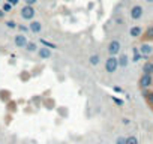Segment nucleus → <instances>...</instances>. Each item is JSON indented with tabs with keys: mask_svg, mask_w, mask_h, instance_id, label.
<instances>
[{
	"mask_svg": "<svg viewBox=\"0 0 153 144\" xmlns=\"http://www.w3.org/2000/svg\"><path fill=\"white\" fill-rule=\"evenodd\" d=\"M104 68H105V72L114 74V72L117 71V68H119V59L116 56H108L105 63H104Z\"/></svg>",
	"mask_w": 153,
	"mask_h": 144,
	"instance_id": "nucleus-1",
	"label": "nucleus"
},
{
	"mask_svg": "<svg viewBox=\"0 0 153 144\" xmlns=\"http://www.w3.org/2000/svg\"><path fill=\"white\" fill-rule=\"evenodd\" d=\"M120 51H122V42L119 39H113V41L108 42V45H107L108 56H116L117 57L120 54Z\"/></svg>",
	"mask_w": 153,
	"mask_h": 144,
	"instance_id": "nucleus-2",
	"label": "nucleus"
},
{
	"mask_svg": "<svg viewBox=\"0 0 153 144\" xmlns=\"http://www.w3.org/2000/svg\"><path fill=\"white\" fill-rule=\"evenodd\" d=\"M143 15H144V8L141 5H134V6L129 8V18L131 20L138 21V20L143 18Z\"/></svg>",
	"mask_w": 153,
	"mask_h": 144,
	"instance_id": "nucleus-3",
	"label": "nucleus"
},
{
	"mask_svg": "<svg viewBox=\"0 0 153 144\" xmlns=\"http://www.w3.org/2000/svg\"><path fill=\"white\" fill-rule=\"evenodd\" d=\"M20 14H21V18H23V20H29V21H32V20L35 18V15H36V11H35L33 6L26 5V6H23V9H21Z\"/></svg>",
	"mask_w": 153,
	"mask_h": 144,
	"instance_id": "nucleus-4",
	"label": "nucleus"
},
{
	"mask_svg": "<svg viewBox=\"0 0 153 144\" xmlns=\"http://www.w3.org/2000/svg\"><path fill=\"white\" fill-rule=\"evenodd\" d=\"M138 84H140V87H141L143 90H146V89H149V87L153 86V77H152L150 74H141Z\"/></svg>",
	"mask_w": 153,
	"mask_h": 144,
	"instance_id": "nucleus-5",
	"label": "nucleus"
},
{
	"mask_svg": "<svg viewBox=\"0 0 153 144\" xmlns=\"http://www.w3.org/2000/svg\"><path fill=\"white\" fill-rule=\"evenodd\" d=\"M14 42H15L17 48H26V47H27V44H29V41H27V36H26V35H23V33H20V35H15V38H14Z\"/></svg>",
	"mask_w": 153,
	"mask_h": 144,
	"instance_id": "nucleus-6",
	"label": "nucleus"
},
{
	"mask_svg": "<svg viewBox=\"0 0 153 144\" xmlns=\"http://www.w3.org/2000/svg\"><path fill=\"white\" fill-rule=\"evenodd\" d=\"M138 50H140V53H141L144 57H149V56L153 53V45H152L150 42H143Z\"/></svg>",
	"mask_w": 153,
	"mask_h": 144,
	"instance_id": "nucleus-7",
	"label": "nucleus"
},
{
	"mask_svg": "<svg viewBox=\"0 0 153 144\" xmlns=\"http://www.w3.org/2000/svg\"><path fill=\"white\" fill-rule=\"evenodd\" d=\"M38 56H39V59H42V60L51 59V48H48V47H39Z\"/></svg>",
	"mask_w": 153,
	"mask_h": 144,
	"instance_id": "nucleus-8",
	"label": "nucleus"
},
{
	"mask_svg": "<svg viewBox=\"0 0 153 144\" xmlns=\"http://www.w3.org/2000/svg\"><path fill=\"white\" fill-rule=\"evenodd\" d=\"M128 33H129L131 38H140L143 35V27L141 26H131Z\"/></svg>",
	"mask_w": 153,
	"mask_h": 144,
	"instance_id": "nucleus-9",
	"label": "nucleus"
},
{
	"mask_svg": "<svg viewBox=\"0 0 153 144\" xmlns=\"http://www.w3.org/2000/svg\"><path fill=\"white\" fill-rule=\"evenodd\" d=\"M29 30L32 33H41L42 30V23L41 21H36V20H32L30 24H29Z\"/></svg>",
	"mask_w": 153,
	"mask_h": 144,
	"instance_id": "nucleus-10",
	"label": "nucleus"
},
{
	"mask_svg": "<svg viewBox=\"0 0 153 144\" xmlns=\"http://www.w3.org/2000/svg\"><path fill=\"white\" fill-rule=\"evenodd\" d=\"M117 59H119V68H128L131 60H129V56L126 53H120L117 56Z\"/></svg>",
	"mask_w": 153,
	"mask_h": 144,
	"instance_id": "nucleus-11",
	"label": "nucleus"
},
{
	"mask_svg": "<svg viewBox=\"0 0 153 144\" xmlns=\"http://www.w3.org/2000/svg\"><path fill=\"white\" fill-rule=\"evenodd\" d=\"M141 72H143V74H150V75H153V62H150V60L144 62V63H143V68H141Z\"/></svg>",
	"mask_w": 153,
	"mask_h": 144,
	"instance_id": "nucleus-12",
	"label": "nucleus"
},
{
	"mask_svg": "<svg viewBox=\"0 0 153 144\" xmlns=\"http://www.w3.org/2000/svg\"><path fill=\"white\" fill-rule=\"evenodd\" d=\"M89 63H90L92 66H98V65L101 63V56H99V54H92V56L89 57Z\"/></svg>",
	"mask_w": 153,
	"mask_h": 144,
	"instance_id": "nucleus-13",
	"label": "nucleus"
},
{
	"mask_svg": "<svg viewBox=\"0 0 153 144\" xmlns=\"http://www.w3.org/2000/svg\"><path fill=\"white\" fill-rule=\"evenodd\" d=\"M26 50H27L29 53H38L39 47H38V44H36V42H29V44H27V47H26Z\"/></svg>",
	"mask_w": 153,
	"mask_h": 144,
	"instance_id": "nucleus-14",
	"label": "nucleus"
},
{
	"mask_svg": "<svg viewBox=\"0 0 153 144\" xmlns=\"http://www.w3.org/2000/svg\"><path fill=\"white\" fill-rule=\"evenodd\" d=\"M126 144H140V143L135 135H129V137H126Z\"/></svg>",
	"mask_w": 153,
	"mask_h": 144,
	"instance_id": "nucleus-15",
	"label": "nucleus"
},
{
	"mask_svg": "<svg viewBox=\"0 0 153 144\" xmlns=\"http://www.w3.org/2000/svg\"><path fill=\"white\" fill-rule=\"evenodd\" d=\"M144 38H146V39H153V26H150V27L144 32Z\"/></svg>",
	"mask_w": 153,
	"mask_h": 144,
	"instance_id": "nucleus-16",
	"label": "nucleus"
},
{
	"mask_svg": "<svg viewBox=\"0 0 153 144\" xmlns=\"http://www.w3.org/2000/svg\"><path fill=\"white\" fill-rule=\"evenodd\" d=\"M116 144H126V137H117L116 138Z\"/></svg>",
	"mask_w": 153,
	"mask_h": 144,
	"instance_id": "nucleus-17",
	"label": "nucleus"
},
{
	"mask_svg": "<svg viewBox=\"0 0 153 144\" xmlns=\"http://www.w3.org/2000/svg\"><path fill=\"white\" fill-rule=\"evenodd\" d=\"M41 42L44 44V47H48V48H56V44H51V42H47L45 39H41Z\"/></svg>",
	"mask_w": 153,
	"mask_h": 144,
	"instance_id": "nucleus-18",
	"label": "nucleus"
},
{
	"mask_svg": "<svg viewBox=\"0 0 153 144\" xmlns=\"http://www.w3.org/2000/svg\"><path fill=\"white\" fill-rule=\"evenodd\" d=\"M146 99H147V102H149V104H152V105H153V92L146 93Z\"/></svg>",
	"mask_w": 153,
	"mask_h": 144,
	"instance_id": "nucleus-19",
	"label": "nucleus"
},
{
	"mask_svg": "<svg viewBox=\"0 0 153 144\" xmlns=\"http://www.w3.org/2000/svg\"><path fill=\"white\" fill-rule=\"evenodd\" d=\"M6 26H8L9 29H15V27H18V26H17V23H15V21H12V20H11V21H6Z\"/></svg>",
	"mask_w": 153,
	"mask_h": 144,
	"instance_id": "nucleus-20",
	"label": "nucleus"
},
{
	"mask_svg": "<svg viewBox=\"0 0 153 144\" xmlns=\"http://www.w3.org/2000/svg\"><path fill=\"white\" fill-rule=\"evenodd\" d=\"M2 9H3V11H5V12H9V11H11V9H12V5H11V3H5V5H3V8H2Z\"/></svg>",
	"mask_w": 153,
	"mask_h": 144,
	"instance_id": "nucleus-21",
	"label": "nucleus"
},
{
	"mask_svg": "<svg viewBox=\"0 0 153 144\" xmlns=\"http://www.w3.org/2000/svg\"><path fill=\"white\" fill-rule=\"evenodd\" d=\"M114 21H116V24H123V23H125V20H123L122 17H117Z\"/></svg>",
	"mask_w": 153,
	"mask_h": 144,
	"instance_id": "nucleus-22",
	"label": "nucleus"
},
{
	"mask_svg": "<svg viewBox=\"0 0 153 144\" xmlns=\"http://www.w3.org/2000/svg\"><path fill=\"white\" fill-rule=\"evenodd\" d=\"M24 2H26V5H30V6H32L33 3H36V2H38V0H24Z\"/></svg>",
	"mask_w": 153,
	"mask_h": 144,
	"instance_id": "nucleus-23",
	"label": "nucleus"
},
{
	"mask_svg": "<svg viewBox=\"0 0 153 144\" xmlns=\"http://www.w3.org/2000/svg\"><path fill=\"white\" fill-rule=\"evenodd\" d=\"M8 3H11V5L14 6V5H17V3H18V0H8Z\"/></svg>",
	"mask_w": 153,
	"mask_h": 144,
	"instance_id": "nucleus-24",
	"label": "nucleus"
},
{
	"mask_svg": "<svg viewBox=\"0 0 153 144\" xmlns=\"http://www.w3.org/2000/svg\"><path fill=\"white\" fill-rule=\"evenodd\" d=\"M123 125H129V119L125 117V119H123Z\"/></svg>",
	"mask_w": 153,
	"mask_h": 144,
	"instance_id": "nucleus-25",
	"label": "nucleus"
},
{
	"mask_svg": "<svg viewBox=\"0 0 153 144\" xmlns=\"http://www.w3.org/2000/svg\"><path fill=\"white\" fill-rule=\"evenodd\" d=\"M2 17H5V11H3V9H0V18H2Z\"/></svg>",
	"mask_w": 153,
	"mask_h": 144,
	"instance_id": "nucleus-26",
	"label": "nucleus"
},
{
	"mask_svg": "<svg viewBox=\"0 0 153 144\" xmlns=\"http://www.w3.org/2000/svg\"><path fill=\"white\" fill-rule=\"evenodd\" d=\"M20 27V30H23V32H26L27 30V27H24V26H18Z\"/></svg>",
	"mask_w": 153,
	"mask_h": 144,
	"instance_id": "nucleus-27",
	"label": "nucleus"
},
{
	"mask_svg": "<svg viewBox=\"0 0 153 144\" xmlns=\"http://www.w3.org/2000/svg\"><path fill=\"white\" fill-rule=\"evenodd\" d=\"M114 92H119V93H122V89H120V87H114Z\"/></svg>",
	"mask_w": 153,
	"mask_h": 144,
	"instance_id": "nucleus-28",
	"label": "nucleus"
},
{
	"mask_svg": "<svg viewBox=\"0 0 153 144\" xmlns=\"http://www.w3.org/2000/svg\"><path fill=\"white\" fill-rule=\"evenodd\" d=\"M144 2H146V3H150V5H152V3H153V0H144Z\"/></svg>",
	"mask_w": 153,
	"mask_h": 144,
	"instance_id": "nucleus-29",
	"label": "nucleus"
}]
</instances>
